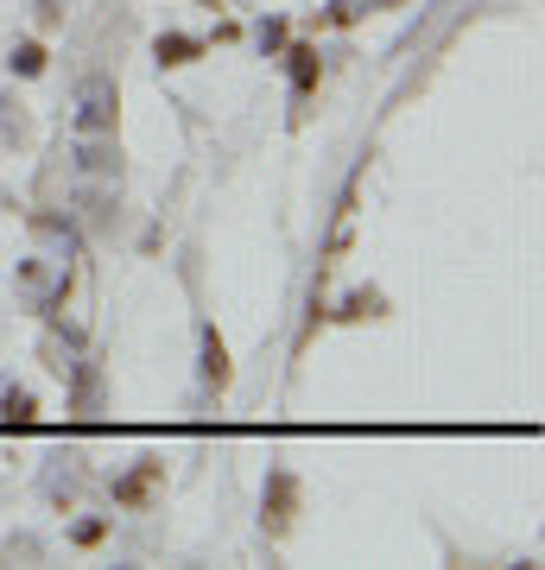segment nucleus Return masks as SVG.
I'll return each instance as SVG.
<instances>
[{"mask_svg": "<svg viewBox=\"0 0 545 570\" xmlns=\"http://www.w3.org/2000/svg\"><path fill=\"white\" fill-rule=\"evenodd\" d=\"M292 527H299V475L280 463L266 475V494H261V532L266 539H285Z\"/></svg>", "mask_w": 545, "mask_h": 570, "instance_id": "f257e3e1", "label": "nucleus"}, {"mask_svg": "<svg viewBox=\"0 0 545 570\" xmlns=\"http://www.w3.org/2000/svg\"><path fill=\"white\" fill-rule=\"evenodd\" d=\"M115 108H121L115 82L89 77V82H82V96H77V127H82V134H115Z\"/></svg>", "mask_w": 545, "mask_h": 570, "instance_id": "f03ea898", "label": "nucleus"}, {"mask_svg": "<svg viewBox=\"0 0 545 570\" xmlns=\"http://www.w3.org/2000/svg\"><path fill=\"white\" fill-rule=\"evenodd\" d=\"M159 482H165V463L159 456H140V469L115 482V501H121V508H146V501L159 494Z\"/></svg>", "mask_w": 545, "mask_h": 570, "instance_id": "7ed1b4c3", "label": "nucleus"}, {"mask_svg": "<svg viewBox=\"0 0 545 570\" xmlns=\"http://www.w3.org/2000/svg\"><path fill=\"white\" fill-rule=\"evenodd\" d=\"M280 63H285V77H292V96H311L318 89V77H323V58H318V45H285L280 51Z\"/></svg>", "mask_w": 545, "mask_h": 570, "instance_id": "20e7f679", "label": "nucleus"}, {"mask_svg": "<svg viewBox=\"0 0 545 570\" xmlns=\"http://www.w3.org/2000/svg\"><path fill=\"white\" fill-rule=\"evenodd\" d=\"M153 58H159L165 70H184V63L203 58V39H191V32H159V39H153Z\"/></svg>", "mask_w": 545, "mask_h": 570, "instance_id": "39448f33", "label": "nucleus"}, {"mask_svg": "<svg viewBox=\"0 0 545 570\" xmlns=\"http://www.w3.org/2000/svg\"><path fill=\"white\" fill-rule=\"evenodd\" d=\"M203 381H210L216 393H223L228 381H235V362H228V343L216 336V330H203Z\"/></svg>", "mask_w": 545, "mask_h": 570, "instance_id": "423d86ee", "label": "nucleus"}, {"mask_svg": "<svg viewBox=\"0 0 545 570\" xmlns=\"http://www.w3.org/2000/svg\"><path fill=\"white\" fill-rule=\"evenodd\" d=\"M0 419H7L13 431H26L32 419H39V393H32V387H7V393H0Z\"/></svg>", "mask_w": 545, "mask_h": 570, "instance_id": "0eeeda50", "label": "nucleus"}, {"mask_svg": "<svg viewBox=\"0 0 545 570\" xmlns=\"http://www.w3.org/2000/svg\"><path fill=\"white\" fill-rule=\"evenodd\" d=\"M343 324H368V317H387V298L374 292V285H362V292H349L343 298V311H337Z\"/></svg>", "mask_w": 545, "mask_h": 570, "instance_id": "6e6552de", "label": "nucleus"}, {"mask_svg": "<svg viewBox=\"0 0 545 570\" xmlns=\"http://www.w3.org/2000/svg\"><path fill=\"white\" fill-rule=\"evenodd\" d=\"M7 63H13V77H45V45L39 39H20Z\"/></svg>", "mask_w": 545, "mask_h": 570, "instance_id": "1a4fd4ad", "label": "nucleus"}, {"mask_svg": "<svg viewBox=\"0 0 545 570\" xmlns=\"http://www.w3.org/2000/svg\"><path fill=\"white\" fill-rule=\"evenodd\" d=\"M82 171H121V153H115V146H96V134H89V146H82Z\"/></svg>", "mask_w": 545, "mask_h": 570, "instance_id": "9d476101", "label": "nucleus"}, {"mask_svg": "<svg viewBox=\"0 0 545 570\" xmlns=\"http://www.w3.org/2000/svg\"><path fill=\"white\" fill-rule=\"evenodd\" d=\"M77 419H96V367L77 374Z\"/></svg>", "mask_w": 545, "mask_h": 570, "instance_id": "9b49d317", "label": "nucleus"}, {"mask_svg": "<svg viewBox=\"0 0 545 570\" xmlns=\"http://www.w3.org/2000/svg\"><path fill=\"white\" fill-rule=\"evenodd\" d=\"M254 39H261L266 58H280V51H285V20H261V32H254Z\"/></svg>", "mask_w": 545, "mask_h": 570, "instance_id": "f8f14e48", "label": "nucleus"}, {"mask_svg": "<svg viewBox=\"0 0 545 570\" xmlns=\"http://www.w3.org/2000/svg\"><path fill=\"white\" fill-rule=\"evenodd\" d=\"M70 539H77L82 551L101 546V539H108V520H77V527H70Z\"/></svg>", "mask_w": 545, "mask_h": 570, "instance_id": "ddd939ff", "label": "nucleus"}, {"mask_svg": "<svg viewBox=\"0 0 545 570\" xmlns=\"http://www.w3.org/2000/svg\"><path fill=\"white\" fill-rule=\"evenodd\" d=\"M20 134H26V121L20 115H7V102H0V140H20Z\"/></svg>", "mask_w": 545, "mask_h": 570, "instance_id": "4468645a", "label": "nucleus"}, {"mask_svg": "<svg viewBox=\"0 0 545 570\" xmlns=\"http://www.w3.org/2000/svg\"><path fill=\"white\" fill-rule=\"evenodd\" d=\"M374 7H400V0H368V13H374Z\"/></svg>", "mask_w": 545, "mask_h": 570, "instance_id": "2eb2a0df", "label": "nucleus"}, {"mask_svg": "<svg viewBox=\"0 0 545 570\" xmlns=\"http://www.w3.org/2000/svg\"><path fill=\"white\" fill-rule=\"evenodd\" d=\"M203 7H223V0H203Z\"/></svg>", "mask_w": 545, "mask_h": 570, "instance_id": "dca6fc26", "label": "nucleus"}]
</instances>
